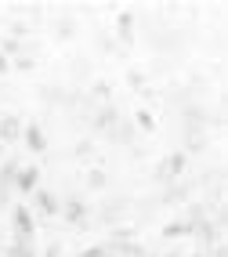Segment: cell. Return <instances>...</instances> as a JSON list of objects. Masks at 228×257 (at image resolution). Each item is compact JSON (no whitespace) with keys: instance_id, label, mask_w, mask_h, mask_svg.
I'll return each mask as SVG.
<instances>
[{"instance_id":"6da1fadb","label":"cell","mask_w":228,"mask_h":257,"mask_svg":"<svg viewBox=\"0 0 228 257\" xmlns=\"http://www.w3.org/2000/svg\"><path fill=\"white\" fill-rule=\"evenodd\" d=\"M11 225H15V235H19L22 243H29V239H33V232H37L33 210H26V207H15V214H11Z\"/></svg>"},{"instance_id":"7a4b0ae2","label":"cell","mask_w":228,"mask_h":257,"mask_svg":"<svg viewBox=\"0 0 228 257\" xmlns=\"http://www.w3.org/2000/svg\"><path fill=\"white\" fill-rule=\"evenodd\" d=\"M19 192H26V196H33L40 188V170L37 167H19V174H15V181H11Z\"/></svg>"},{"instance_id":"3957f363","label":"cell","mask_w":228,"mask_h":257,"mask_svg":"<svg viewBox=\"0 0 228 257\" xmlns=\"http://www.w3.org/2000/svg\"><path fill=\"white\" fill-rule=\"evenodd\" d=\"M22 138H26V145H29L33 152H44V149H47V134H44L40 123H26V127H22Z\"/></svg>"},{"instance_id":"277c9868","label":"cell","mask_w":228,"mask_h":257,"mask_svg":"<svg viewBox=\"0 0 228 257\" xmlns=\"http://www.w3.org/2000/svg\"><path fill=\"white\" fill-rule=\"evenodd\" d=\"M58 214H65V221H69V225H83L87 207H83L80 199H65V203H58Z\"/></svg>"},{"instance_id":"5b68a950","label":"cell","mask_w":228,"mask_h":257,"mask_svg":"<svg viewBox=\"0 0 228 257\" xmlns=\"http://www.w3.org/2000/svg\"><path fill=\"white\" fill-rule=\"evenodd\" d=\"M22 138V119L19 116H4L0 119V142H19Z\"/></svg>"},{"instance_id":"8992f818","label":"cell","mask_w":228,"mask_h":257,"mask_svg":"<svg viewBox=\"0 0 228 257\" xmlns=\"http://www.w3.org/2000/svg\"><path fill=\"white\" fill-rule=\"evenodd\" d=\"M185 170V152H170V156L160 163V178H174Z\"/></svg>"},{"instance_id":"52a82bcc","label":"cell","mask_w":228,"mask_h":257,"mask_svg":"<svg viewBox=\"0 0 228 257\" xmlns=\"http://www.w3.org/2000/svg\"><path fill=\"white\" fill-rule=\"evenodd\" d=\"M116 127V109L112 105H105V109H98V116H94V131H101V134H109Z\"/></svg>"},{"instance_id":"ba28073f","label":"cell","mask_w":228,"mask_h":257,"mask_svg":"<svg viewBox=\"0 0 228 257\" xmlns=\"http://www.w3.org/2000/svg\"><path fill=\"white\" fill-rule=\"evenodd\" d=\"M33 196H37V207H40V214H58V199L51 196L47 188H37Z\"/></svg>"},{"instance_id":"9c48e42d","label":"cell","mask_w":228,"mask_h":257,"mask_svg":"<svg viewBox=\"0 0 228 257\" xmlns=\"http://www.w3.org/2000/svg\"><path fill=\"white\" fill-rule=\"evenodd\" d=\"M109 138H112L116 145H131V142H134V127H131V123H120V119H116V127L109 131Z\"/></svg>"},{"instance_id":"30bf717a","label":"cell","mask_w":228,"mask_h":257,"mask_svg":"<svg viewBox=\"0 0 228 257\" xmlns=\"http://www.w3.org/2000/svg\"><path fill=\"white\" fill-rule=\"evenodd\" d=\"M116 29H120V37H124V44H131V40H134V15L124 11V15L116 19Z\"/></svg>"},{"instance_id":"8fae6325","label":"cell","mask_w":228,"mask_h":257,"mask_svg":"<svg viewBox=\"0 0 228 257\" xmlns=\"http://www.w3.org/2000/svg\"><path fill=\"white\" fill-rule=\"evenodd\" d=\"M188 232H196V221H170V225L163 228L167 239H174V235H188Z\"/></svg>"},{"instance_id":"7c38bea8","label":"cell","mask_w":228,"mask_h":257,"mask_svg":"<svg viewBox=\"0 0 228 257\" xmlns=\"http://www.w3.org/2000/svg\"><path fill=\"white\" fill-rule=\"evenodd\" d=\"M8 257H37V250H33V243H22L19 239V243L8 246Z\"/></svg>"},{"instance_id":"4fadbf2b","label":"cell","mask_w":228,"mask_h":257,"mask_svg":"<svg viewBox=\"0 0 228 257\" xmlns=\"http://www.w3.org/2000/svg\"><path fill=\"white\" fill-rule=\"evenodd\" d=\"M134 119H138V127H142V131H152V127H156V123H152V116H149L145 109H142V112H138Z\"/></svg>"},{"instance_id":"5bb4252c","label":"cell","mask_w":228,"mask_h":257,"mask_svg":"<svg viewBox=\"0 0 228 257\" xmlns=\"http://www.w3.org/2000/svg\"><path fill=\"white\" fill-rule=\"evenodd\" d=\"M87 181H91L94 188H101V185H105V170H91V174H87Z\"/></svg>"},{"instance_id":"9a60e30c","label":"cell","mask_w":228,"mask_h":257,"mask_svg":"<svg viewBox=\"0 0 228 257\" xmlns=\"http://www.w3.org/2000/svg\"><path fill=\"white\" fill-rule=\"evenodd\" d=\"M19 51H22L19 40H4V58H8V55H19Z\"/></svg>"},{"instance_id":"2e32d148","label":"cell","mask_w":228,"mask_h":257,"mask_svg":"<svg viewBox=\"0 0 228 257\" xmlns=\"http://www.w3.org/2000/svg\"><path fill=\"white\" fill-rule=\"evenodd\" d=\"M58 33H62V37H73L76 26H73V22H58Z\"/></svg>"},{"instance_id":"e0dca14e","label":"cell","mask_w":228,"mask_h":257,"mask_svg":"<svg viewBox=\"0 0 228 257\" xmlns=\"http://www.w3.org/2000/svg\"><path fill=\"white\" fill-rule=\"evenodd\" d=\"M80 257H105V250H101V246H94V250H83Z\"/></svg>"},{"instance_id":"ac0fdd59","label":"cell","mask_w":228,"mask_h":257,"mask_svg":"<svg viewBox=\"0 0 228 257\" xmlns=\"http://www.w3.org/2000/svg\"><path fill=\"white\" fill-rule=\"evenodd\" d=\"M0 73H8V58L4 55H0Z\"/></svg>"},{"instance_id":"d6986e66","label":"cell","mask_w":228,"mask_h":257,"mask_svg":"<svg viewBox=\"0 0 228 257\" xmlns=\"http://www.w3.org/2000/svg\"><path fill=\"white\" fill-rule=\"evenodd\" d=\"M196 257H203V253H196Z\"/></svg>"},{"instance_id":"ffe728a7","label":"cell","mask_w":228,"mask_h":257,"mask_svg":"<svg viewBox=\"0 0 228 257\" xmlns=\"http://www.w3.org/2000/svg\"><path fill=\"white\" fill-rule=\"evenodd\" d=\"M105 257H109V253H105Z\"/></svg>"}]
</instances>
